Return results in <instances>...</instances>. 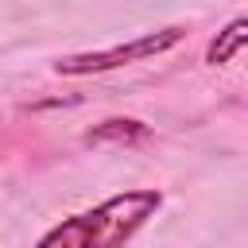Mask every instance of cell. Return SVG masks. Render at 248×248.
<instances>
[{"instance_id": "1", "label": "cell", "mask_w": 248, "mask_h": 248, "mask_svg": "<svg viewBox=\"0 0 248 248\" xmlns=\"http://www.w3.org/2000/svg\"><path fill=\"white\" fill-rule=\"evenodd\" d=\"M163 205V194L151 186L124 190L105 198L93 209H81L39 236L35 248H124Z\"/></svg>"}, {"instance_id": "2", "label": "cell", "mask_w": 248, "mask_h": 248, "mask_svg": "<svg viewBox=\"0 0 248 248\" xmlns=\"http://www.w3.org/2000/svg\"><path fill=\"white\" fill-rule=\"evenodd\" d=\"M178 39H182V27H163V31L140 35V39H132V43H116V46H105V50H85V54L58 58L54 70H58V74H70V78H81V74H105V70H120V66L143 62V58H155V54L170 50Z\"/></svg>"}, {"instance_id": "3", "label": "cell", "mask_w": 248, "mask_h": 248, "mask_svg": "<svg viewBox=\"0 0 248 248\" xmlns=\"http://www.w3.org/2000/svg\"><path fill=\"white\" fill-rule=\"evenodd\" d=\"M244 43H248V16L225 23V27L213 35V43H209V50H205V62H209V66H221V62H229Z\"/></svg>"}, {"instance_id": "4", "label": "cell", "mask_w": 248, "mask_h": 248, "mask_svg": "<svg viewBox=\"0 0 248 248\" xmlns=\"http://www.w3.org/2000/svg\"><path fill=\"white\" fill-rule=\"evenodd\" d=\"M143 136H147V128L140 120H105L101 128L89 132V140H116V143H136Z\"/></svg>"}]
</instances>
